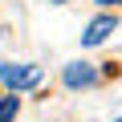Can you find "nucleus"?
<instances>
[{"instance_id":"nucleus-1","label":"nucleus","mask_w":122,"mask_h":122,"mask_svg":"<svg viewBox=\"0 0 122 122\" xmlns=\"http://www.w3.org/2000/svg\"><path fill=\"white\" fill-rule=\"evenodd\" d=\"M0 81L16 94L33 90V86H41V65H0Z\"/></svg>"},{"instance_id":"nucleus-2","label":"nucleus","mask_w":122,"mask_h":122,"mask_svg":"<svg viewBox=\"0 0 122 122\" xmlns=\"http://www.w3.org/2000/svg\"><path fill=\"white\" fill-rule=\"evenodd\" d=\"M94 81H98V69H94V65H86V61L65 65V86H69V90H86V86H94Z\"/></svg>"},{"instance_id":"nucleus-3","label":"nucleus","mask_w":122,"mask_h":122,"mask_svg":"<svg viewBox=\"0 0 122 122\" xmlns=\"http://www.w3.org/2000/svg\"><path fill=\"white\" fill-rule=\"evenodd\" d=\"M110 33H114V16H98V20H90V29L81 33V45H102Z\"/></svg>"},{"instance_id":"nucleus-4","label":"nucleus","mask_w":122,"mask_h":122,"mask_svg":"<svg viewBox=\"0 0 122 122\" xmlns=\"http://www.w3.org/2000/svg\"><path fill=\"white\" fill-rule=\"evenodd\" d=\"M16 110H20V98L16 94H0V122H12Z\"/></svg>"},{"instance_id":"nucleus-5","label":"nucleus","mask_w":122,"mask_h":122,"mask_svg":"<svg viewBox=\"0 0 122 122\" xmlns=\"http://www.w3.org/2000/svg\"><path fill=\"white\" fill-rule=\"evenodd\" d=\"M98 4H106V8H110V4H122V0H98Z\"/></svg>"},{"instance_id":"nucleus-6","label":"nucleus","mask_w":122,"mask_h":122,"mask_svg":"<svg viewBox=\"0 0 122 122\" xmlns=\"http://www.w3.org/2000/svg\"><path fill=\"white\" fill-rule=\"evenodd\" d=\"M53 4H65V0H53Z\"/></svg>"},{"instance_id":"nucleus-7","label":"nucleus","mask_w":122,"mask_h":122,"mask_svg":"<svg viewBox=\"0 0 122 122\" xmlns=\"http://www.w3.org/2000/svg\"><path fill=\"white\" fill-rule=\"evenodd\" d=\"M114 122H122V118H114Z\"/></svg>"}]
</instances>
